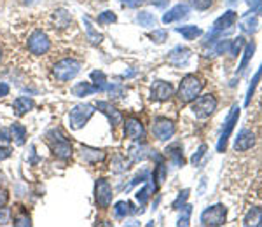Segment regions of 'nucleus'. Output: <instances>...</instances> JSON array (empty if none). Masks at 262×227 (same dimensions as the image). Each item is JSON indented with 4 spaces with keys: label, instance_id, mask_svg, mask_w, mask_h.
Here are the masks:
<instances>
[{
    "label": "nucleus",
    "instance_id": "obj_1",
    "mask_svg": "<svg viewBox=\"0 0 262 227\" xmlns=\"http://www.w3.org/2000/svg\"><path fill=\"white\" fill-rule=\"evenodd\" d=\"M203 89V81L200 77H196L194 74H189L182 79L180 86H179V91H177V98L182 105H187V103H192L194 100L200 96Z\"/></svg>",
    "mask_w": 262,
    "mask_h": 227
},
{
    "label": "nucleus",
    "instance_id": "obj_2",
    "mask_svg": "<svg viewBox=\"0 0 262 227\" xmlns=\"http://www.w3.org/2000/svg\"><path fill=\"white\" fill-rule=\"evenodd\" d=\"M48 142L51 145V150H53V155L60 161H69L72 154H74V147L60 129H51L48 133Z\"/></svg>",
    "mask_w": 262,
    "mask_h": 227
},
{
    "label": "nucleus",
    "instance_id": "obj_3",
    "mask_svg": "<svg viewBox=\"0 0 262 227\" xmlns=\"http://www.w3.org/2000/svg\"><path fill=\"white\" fill-rule=\"evenodd\" d=\"M82 65L81 61L74 60V58H63L53 66V75L60 82H69L72 79H75L81 72Z\"/></svg>",
    "mask_w": 262,
    "mask_h": 227
},
{
    "label": "nucleus",
    "instance_id": "obj_4",
    "mask_svg": "<svg viewBox=\"0 0 262 227\" xmlns=\"http://www.w3.org/2000/svg\"><path fill=\"white\" fill-rule=\"evenodd\" d=\"M95 105H90V103H79L75 105L74 108L70 110L69 114V123H70V128L72 129H82L84 126L88 124V121L95 116Z\"/></svg>",
    "mask_w": 262,
    "mask_h": 227
},
{
    "label": "nucleus",
    "instance_id": "obj_5",
    "mask_svg": "<svg viewBox=\"0 0 262 227\" xmlns=\"http://www.w3.org/2000/svg\"><path fill=\"white\" fill-rule=\"evenodd\" d=\"M191 110L198 119H206V117H210L215 110H217V98H215L213 95L198 96V98L192 102Z\"/></svg>",
    "mask_w": 262,
    "mask_h": 227
},
{
    "label": "nucleus",
    "instance_id": "obj_6",
    "mask_svg": "<svg viewBox=\"0 0 262 227\" xmlns=\"http://www.w3.org/2000/svg\"><path fill=\"white\" fill-rule=\"evenodd\" d=\"M200 220L203 225H210V227L224 225L227 220V208L224 207V205H213V207H208L201 213Z\"/></svg>",
    "mask_w": 262,
    "mask_h": 227
},
{
    "label": "nucleus",
    "instance_id": "obj_7",
    "mask_svg": "<svg viewBox=\"0 0 262 227\" xmlns=\"http://www.w3.org/2000/svg\"><path fill=\"white\" fill-rule=\"evenodd\" d=\"M112 196H114V192H112V187H111V184H108V180H105V178L96 180V184H95V203H96V207L101 208V210L108 208L112 203Z\"/></svg>",
    "mask_w": 262,
    "mask_h": 227
},
{
    "label": "nucleus",
    "instance_id": "obj_8",
    "mask_svg": "<svg viewBox=\"0 0 262 227\" xmlns=\"http://www.w3.org/2000/svg\"><path fill=\"white\" fill-rule=\"evenodd\" d=\"M238 119H239V107H238V105H234V107H232V110L229 112V116H227L226 123H224V129L221 133V138H219V144H217L219 152L226 150L227 140H229V137L232 134V131H234V126L238 124Z\"/></svg>",
    "mask_w": 262,
    "mask_h": 227
},
{
    "label": "nucleus",
    "instance_id": "obj_9",
    "mask_svg": "<svg viewBox=\"0 0 262 227\" xmlns=\"http://www.w3.org/2000/svg\"><path fill=\"white\" fill-rule=\"evenodd\" d=\"M27 48H28V51L32 54H35V56H42V54H46L51 49V40L44 32L37 30L28 37Z\"/></svg>",
    "mask_w": 262,
    "mask_h": 227
},
{
    "label": "nucleus",
    "instance_id": "obj_10",
    "mask_svg": "<svg viewBox=\"0 0 262 227\" xmlns=\"http://www.w3.org/2000/svg\"><path fill=\"white\" fill-rule=\"evenodd\" d=\"M152 134L158 138L159 142H166L175 134V124L173 121L166 119V117H158L152 124Z\"/></svg>",
    "mask_w": 262,
    "mask_h": 227
},
{
    "label": "nucleus",
    "instance_id": "obj_11",
    "mask_svg": "<svg viewBox=\"0 0 262 227\" xmlns=\"http://www.w3.org/2000/svg\"><path fill=\"white\" fill-rule=\"evenodd\" d=\"M175 95V87L166 81H156L150 87V98L154 102H168Z\"/></svg>",
    "mask_w": 262,
    "mask_h": 227
},
{
    "label": "nucleus",
    "instance_id": "obj_12",
    "mask_svg": "<svg viewBox=\"0 0 262 227\" xmlns=\"http://www.w3.org/2000/svg\"><path fill=\"white\" fill-rule=\"evenodd\" d=\"M124 137L131 138L135 142H142L145 138V128H143L140 119H135V117H129L124 123Z\"/></svg>",
    "mask_w": 262,
    "mask_h": 227
},
{
    "label": "nucleus",
    "instance_id": "obj_13",
    "mask_svg": "<svg viewBox=\"0 0 262 227\" xmlns=\"http://www.w3.org/2000/svg\"><path fill=\"white\" fill-rule=\"evenodd\" d=\"M96 108L103 114L105 117L108 119V123H111L112 126H119L122 123V114L117 110L116 107H114L112 103L108 102H98L96 103Z\"/></svg>",
    "mask_w": 262,
    "mask_h": 227
},
{
    "label": "nucleus",
    "instance_id": "obj_14",
    "mask_svg": "<svg viewBox=\"0 0 262 227\" xmlns=\"http://www.w3.org/2000/svg\"><path fill=\"white\" fill-rule=\"evenodd\" d=\"M253 145H255V137H253V133L250 129H242L234 140V150L245 152V150L252 149Z\"/></svg>",
    "mask_w": 262,
    "mask_h": 227
},
{
    "label": "nucleus",
    "instance_id": "obj_15",
    "mask_svg": "<svg viewBox=\"0 0 262 227\" xmlns=\"http://www.w3.org/2000/svg\"><path fill=\"white\" fill-rule=\"evenodd\" d=\"M81 157L84 163L95 165V163L103 161V159L107 157V154L101 149H95V147H90V145H81Z\"/></svg>",
    "mask_w": 262,
    "mask_h": 227
},
{
    "label": "nucleus",
    "instance_id": "obj_16",
    "mask_svg": "<svg viewBox=\"0 0 262 227\" xmlns=\"http://www.w3.org/2000/svg\"><path fill=\"white\" fill-rule=\"evenodd\" d=\"M189 60H191V51H189L187 48H182V46L171 49V53L168 54V61H170L171 65H175V66L187 65Z\"/></svg>",
    "mask_w": 262,
    "mask_h": 227
},
{
    "label": "nucleus",
    "instance_id": "obj_17",
    "mask_svg": "<svg viewBox=\"0 0 262 227\" xmlns=\"http://www.w3.org/2000/svg\"><path fill=\"white\" fill-rule=\"evenodd\" d=\"M238 21V14L234 11H227L224 12L221 18L215 19L213 23V30H219V32H224V30H231L234 27V23Z\"/></svg>",
    "mask_w": 262,
    "mask_h": 227
},
{
    "label": "nucleus",
    "instance_id": "obj_18",
    "mask_svg": "<svg viewBox=\"0 0 262 227\" xmlns=\"http://www.w3.org/2000/svg\"><path fill=\"white\" fill-rule=\"evenodd\" d=\"M189 16V7L184 6V4H179V6L171 7L168 12H164L163 16V23L168 25V23H173V21H179V19H184Z\"/></svg>",
    "mask_w": 262,
    "mask_h": 227
},
{
    "label": "nucleus",
    "instance_id": "obj_19",
    "mask_svg": "<svg viewBox=\"0 0 262 227\" xmlns=\"http://www.w3.org/2000/svg\"><path fill=\"white\" fill-rule=\"evenodd\" d=\"M35 107V103H33L32 98H28V96H19V98L14 100V103H12V108H14V114L18 117H23L25 114H28L32 110V108Z\"/></svg>",
    "mask_w": 262,
    "mask_h": 227
},
{
    "label": "nucleus",
    "instance_id": "obj_20",
    "mask_svg": "<svg viewBox=\"0 0 262 227\" xmlns=\"http://www.w3.org/2000/svg\"><path fill=\"white\" fill-rule=\"evenodd\" d=\"M72 93L75 96H79V98H84V96L98 93V89H96V86L91 82H77L74 87H72Z\"/></svg>",
    "mask_w": 262,
    "mask_h": 227
},
{
    "label": "nucleus",
    "instance_id": "obj_21",
    "mask_svg": "<svg viewBox=\"0 0 262 227\" xmlns=\"http://www.w3.org/2000/svg\"><path fill=\"white\" fill-rule=\"evenodd\" d=\"M9 129H11V137H12V140H14V144L18 147L25 145V142H27V128L19 123H14Z\"/></svg>",
    "mask_w": 262,
    "mask_h": 227
},
{
    "label": "nucleus",
    "instance_id": "obj_22",
    "mask_svg": "<svg viewBox=\"0 0 262 227\" xmlns=\"http://www.w3.org/2000/svg\"><path fill=\"white\" fill-rule=\"evenodd\" d=\"M177 33H180L185 40H194L200 35H203V30L196 25H187V27H179L177 28Z\"/></svg>",
    "mask_w": 262,
    "mask_h": 227
},
{
    "label": "nucleus",
    "instance_id": "obj_23",
    "mask_svg": "<svg viewBox=\"0 0 262 227\" xmlns=\"http://www.w3.org/2000/svg\"><path fill=\"white\" fill-rule=\"evenodd\" d=\"M137 23L140 25L142 28H154L156 25H158V19H156V16L152 14V12L140 11L137 14Z\"/></svg>",
    "mask_w": 262,
    "mask_h": 227
},
{
    "label": "nucleus",
    "instance_id": "obj_24",
    "mask_svg": "<svg viewBox=\"0 0 262 227\" xmlns=\"http://www.w3.org/2000/svg\"><path fill=\"white\" fill-rule=\"evenodd\" d=\"M245 225H262V208H250L243 218Z\"/></svg>",
    "mask_w": 262,
    "mask_h": 227
},
{
    "label": "nucleus",
    "instance_id": "obj_25",
    "mask_svg": "<svg viewBox=\"0 0 262 227\" xmlns=\"http://www.w3.org/2000/svg\"><path fill=\"white\" fill-rule=\"evenodd\" d=\"M166 175H168L166 165H164L163 161H159L158 166L154 168V175H152V178L156 180V182H154V189H158L159 186H163V182L166 180Z\"/></svg>",
    "mask_w": 262,
    "mask_h": 227
},
{
    "label": "nucleus",
    "instance_id": "obj_26",
    "mask_svg": "<svg viewBox=\"0 0 262 227\" xmlns=\"http://www.w3.org/2000/svg\"><path fill=\"white\" fill-rule=\"evenodd\" d=\"M84 27H86V33H88V40L91 42V44H95V46H98L101 40H103V35L101 33H98L93 28V25H91V21L90 18H84Z\"/></svg>",
    "mask_w": 262,
    "mask_h": 227
},
{
    "label": "nucleus",
    "instance_id": "obj_27",
    "mask_svg": "<svg viewBox=\"0 0 262 227\" xmlns=\"http://www.w3.org/2000/svg\"><path fill=\"white\" fill-rule=\"evenodd\" d=\"M91 81L95 82V86H96V89H98V91H105L108 87L107 77H105V74L100 72V70H95V72H91Z\"/></svg>",
    "mask_w": 262,
    "mask_h": 227
},
{
    "label": "nucleus",
    "instance_id": "obj_28",
    "mask_svg": "<svg viewBox=\"0 0 262 227\" xmlns=\"http://www.w3.org/2000/svg\"><path fill=\"white\" fill-rule=\"evenodd\" d=\"M166 154H170V157L173 159V163H175V165H179V166L184 165V154H182V149H180V145H179V144L168 147V149H166Z\"/></svg>",
    "mask_w": 262,
    "mask_h": 227
},
{
    "label": "nucleus",
    "instance_id": "obj_29",
    "mask_svg": "<svg viewBox=\"0 0 262 227\" xmlns=\"http://www.w3.org/2000/svg\"><path fill=\"white\" fill-rule=\"evenodd\" d=\"M147 147H142V145H133L129 149V159L131 161H140V159H145L149 154H145L147 152Z\"/></svg>",
    "mask_w": 262,
    "mask_h": 227
},
{
    "label": "nucleus",
    "instance_id": "obj_30",
    "mask_svg": "<svg viewBox=\"0 0 262 227\" xmlns=\"http://www.w3.org/2000/svg\"><path fill=\"white\" fill-rule=\"evenodd\" d=\"M129 207L131 205L126 203V201H117V203L114 205V215H116L117 218H124L131 212Z\"/></svg>",
    "mask_w": 262,
    "mask_h": 227
},
{
    "label": "nucleus",
    "instance_id": "obj_31",
    "mask_svg": "<svg viewBox=\"0 0 262 227\" xmlns=\"http://www.w3.org/2000/svg\"><path fill=\"white\" fill-rule=\"evenodd\" d=\"M12 224L16 227H30L32 225V220H30V215L25 212L21 213H16L14 217H12Z\"/></svg>",
    "mask_w": 262,
    "mask_h": 227
},
{
    "label": "nucleus",
    "instance_id": "obj_32",
    "mask_svg": "<svg viewBox=\"0 0 262 227\" xmlns=\"http://www.w3.org/2000/svg\"><path fill=\"white\" fill-rule=\"evenodd\" d=\"M116 21H117V16L114 11H103L98 18H96V23L98 25H112V23H116Z\"/></svg>",
    "mask_w": 262,
    "mask_h": 227
},
{
    "label": "nucleus",
    "instance_id": "obj_33",
    "mask_svg": "<svg viewBox=\"0 0 262 227\" xmlns=\"http://www.w3.org/2000/svg\"><path fill=\"white\" fill-rule=\"evenodd\" d=\"M129 163H126V159L124 157H121V155H116V157L112 159V171H116V173H122V171H126L128 170V166Z\"/></svg>",
    "mask_w": 262,
    "mask_h": 227
},
{
    "label": "nucleus",
    "instance_id": "obj_34",
    "mask_svg": "<svg viewBox=\"0 0 262 227\" xmlns=\"http://www.w3.org/2000/svg\"><path fill=\"white\" fill-rule=\"evenodd\" d=\"M152 191H156L154 187L152 186H143L140 191L137 192V201L138 203H140V207H143V205L147 203V201H149V197H150V192Z\"/></svg>",
    "mask_w": 262,
    "mask_h": 227
},
{
    "label": "nucleus",
    "instance_id": "obj_35",
    "mask_svg": "<svg viewBox=\"0 0 262 227\" xmlns=\"http://www.w3.org/2000/svg\"><path fill=\"white\" fill-rule=\"evenodd\" d=\"M260 77H262V65H260L259 72H257L255 75H253V79H252L250 86H248V91H247V105L250 103V100H252V95H253V91H255V87H257V84H259Z\"/></svg>",
    "mask_w": 262,
    "mask_h": 227
},
{
    "label": "nucleus",
    "instance_id": "obj_36",
    "mask_svg": "<svg viewBox=\"0 0 262 227\" xmlns=\"http://www.w3.org/2000/svg\"><path fill=\"white\" fill-rule=\"evenodd\" d=\"M149 39L152 42H156V44H163V42L168 39V32L163 30V28H156L154 32L149 33Z\"/></svg>",
    "mask_w": 262,
    "mask_h": 227
},
{
    "label": "nucleus",
    "instance_id": "obj_37",
    "mask_svg": "<svg viewBox=\"0 0 262 227\" xmlns=\"http://www.w3.org/2000/svg\"><path fill=\"white\" fill-rule=\"evenodd\" d=\"M253 51H255V44H247V48H245V58H243V61H242V65H239V72H243L245 69H247V65H248V61H250V58L253 56Z\"/></svg>",
    "mask_w": 262,
    "mask_h": 227
},
{
    "label": "nucleus",
    "instance_id": "obj_38",
    "mask_svg": "<svg viewBox=\"0 0 262 227\" xmlns=\"http://www.w3.org/2000/svg\"><path fill=\"white\" fill-rule=\"evenodd\" d=\"M243 46H245V39H243V37H238V39L231 40L229 54H232V56H234V58H236V56H239V53H242Z\"/></svg>",
    "mask_w": 262,
    "mask_h": 227
},
{
    "label": "nucleus",
    "instance_id": "obj_39",
    "mask_svg": "<svg viewBox=\"0 0 262 227\" xmlns=\"http://www.w3.org/2000/svg\"><path fill=\"white\" fill-rule=\"evenodd\" d=\"M182 213H180V218H179V225H189V220H191V215H192V208L189 205L185 207H180Z\"/></svg>",
    "mask_w": 262,
    "mask_h": 227
},
{
    "label": "nucleus",
    "instance_id": "obj_40",
    "mask_svg": "<svg viewBox=\"0 0 262 227\" xmlns=\"http://www.w3.org/2000/svg\"><path fill=\"white\" fill-rule=\"evenodd\" d=\"M242 28L245 32H248V33H252V32H255L257 30V18L255 16H247L243 21H242Z\"/></svg>",
    "mask_w": 262,
    "mask_h": 227
},
{
    "label": "nucleus",
    "instance_id": "obj_41",
    "mask_svg": "<svg viewBox=\"0 0 262 227\" xmlns=\"http://www.w3.org/2000/svg\"><path fill=\"white\" fill-rule=\"evenodd\" d=\"M189 2H191V6L194 7V9L206 11V9H210V7H212L213 0H189Z\"/></svg>",
    "mask_w": 262,
    "mask_h": 227
},
{
    "label": "nucleus",
    "instance_id": "obj_42",
    "mask_svg": "<svg viewBox=\"0 0 262 227\" xmlns=\"http://www.w3.org/2000/svg\"><path fill=\"white\" fill-rule=\"evenodd\" d=\"M187 197H189V189H184V191H182L180 194H179V197L173 201V208L180 210V207H184V203L187 201Z\"/></svg>",
    "mask_w": 262,
    "mask_h": 227
},
{
    "label": "nucleus",
    "instance_id": "obj_43",
    "mask_svg": "<svg viewBox=\"0 0 262 227\" xmlns=\"http://www.w3.org/2000/svg\"><path fill=\"white\" fill-rule=\"evenodd\" d=\"M108 93H111V96H114V98H121L122 95H124V87L121 86V84H108Z\"/></svg>",
    "mask_w": 262,
    "mask_h": 227
},
{
    "label": "nucleus",
    "instance_id": "obj_44",
    "mask_svg": "<svg viewBox=\"0 0 262 227\" xmlns=\"http://www.w3.org/2000/svg\"><path fill=\"white\" fill-rule=\"evenodd\" d=\"M229 48H231V40H221L217 46H215L213 53L215 54H224V53H229Z\"/></svg>",
    "mask_w": 262,
    "mask_h": 227
},
{
    "label": "nucleus",
    "instance_id": "obj_45",
    "mask_svg": "<svg viewBox=\"0 0 262 227\" xmlns=\"http://www.w3.org/2000/svg\"><path fill=\"white\" fill-rule=\"evenodd\" d=\"M12 140L11 137V129L2 128L0 129V145H9V142Z\"/></svg>",
    "mask_w": 262,
    "mask_h": 227
},
{
    "label": "nucleus",
    "instance_id": "obj_46",
    "mask_svg": "<svg viewBox=\"0 0 262 227\" xmlns=\"http://www.w3.org/2000/svg\"><path fill=\"white\" fill-rule=\"evenodd\" d=\"M143 2H145V0H121L122 6L129 7V9H137V7H140Z\"/></svg>",
    "mask_w": 262,
    "mask_h": 227
},
{
    "label": "nucleus",
    "instance_id": "obj_47",
    "mask_svg": "<svg viewBox=\"0 0 262 227\" xmlns=\"http://www.w3.org/2000/svg\"><path fill=\"white\" fill-rule=\"evenodd\" d=\"M247 2L253 12H259V16H262V0H247Z\"/></svg>",
    "mask_w": 262,
    "mask_h": 227
},
{
    "label": "nucleus",
    "instance_id": "obj_48",
    "mask_svg": "<svg viewBox=\"0 0 262 227\" xmlns=\"http://www.w3.org/2000/svg\"><path fill=\"white\" fill-rule=\"evenodd\" d=\"M11 154H12V149H11V147H7V145H0V161H2V159L11 157Z\"/></svg>",
    "mask_w": 262,
    "mask_h": 227
},
{
    "label": "nucleus",
    "instance_id": "obj_49",
    "mask_svg": "<svg viewBox=\"0 0 262 227\" xmlns=\"http://www.w3.org/2000/svg\"><path fill=\"white\" fill-rule=\"evenodd\" d=\"M205 150H206V145H201V147H200V150H198V152L192 155L191 161L194 163V165H198V163H200V159L203 157V155H205Z\"/></svg>",
    "mask_w": 262,
    "mask_h": 227
},
{
    "label": "nucleus",
    "instance_id": "obj_50",
    "mask_svg": "<svg viewBox=\"0 0 262 227\" xmlns=\"http://www.w3.org/2000/svg\"><path fill=\"white\" fill-rule=\"evenodd\" d=\"M7 201H9V194H7L6 189H0V207H6Z\"/></svg>",
    "mask_w": 262,
    "mask_h": 227
},
{
    "label": "nucleus",
    "instance_id": "obj_51",
    "mask_svg": "<svg viewBox=\"0 0 262 227\" xmlns=\"http://www.w3.org/2000/svg\"><path fill=\"white\" fill-rule=\"evenodd\" d=\"M9 210L7 208H4V207H0V224H6L7 222V217H9Z\"/></svg>",
    "mask_w": 262,
    "mask_h": 227
},
{
    "label": "nucleus",
    "instance_id": "obj_52",
    "mask_svg": "<svg viewBox=\"0 0 262 227\" xmlns=\"http://www.w3.org/2000/svg\"><path fill=\"white\" fill-rule=\"evenodd\" d=\"M9 91H11L9 84H6V82H0V98H4V96H7V95H9Z\"/></svg>",
    "mask_w": 262,
    "mask_h": 227
},
{
    "label": "nucleus",
    "instance_id": "obj_53",
    "mask_svg": "<svg viewBox=\"0 0 262 227\" xmlns=\"http://www.w3.org/2000/svg\"><path fill=\"white\" fill-rule=\"evenodd\" d=\"M152 4H154V6H159V7H161V6H166L168 0H152Z\"/></svg>",
    "mask_w": 262,
    "mask_h": 227
},
{
    "label": "nucleus",
    "instance_id": "obj_54",
    "mask_svg": "<svg viewBox=\"0 0 262 227\" xmlns=\"http://www.w3.org/2000/svg\"><path fill=\"white\" fill-rule=\"evenodd\" d=\"M0 60H2V48H0Z\"/></svg>",
    "mask_w": 262,
    "mask_h": 227
}]
</instances>
